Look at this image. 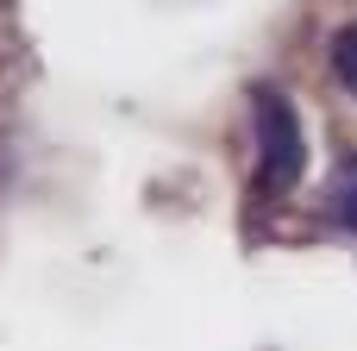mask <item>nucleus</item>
I'll return each instance as SVG.
<instances>
[{
  "label": "nucleus",
  "instance_id": "2",
  "mask_svg": "<svg viewBox=\"0 0 357 351\" xmlns=\"http://www.w3.org/2000/svg\"><path fill=\"white\" fill-rule=\"evenodd\" d=\"M326 214H333L339 226H351V232H357V157H345V170L333 176V201H326Z\"/></svg>",
  "mask_w": 357,
  "mask_h": 351
},
{
  "label": "nucleus",
  "instance_id": "1",
  "mask_svg": "<svg viewBox=\"0 0 357 351\" xmlns=\"http://www.w3.org/2000/svg\"><path fill=\"white\" fill-rule=\"evenodd\" d=\"M251 119H257V182L270 195H289L307 170V138H301V119H295L289 94L251 88Z\"/></svg>",
  "mask_w": 357,
  "mask_h": 351
},
{
  "label": "nucleus",
  "instance_id": "3",
  "mask_svg": "<svg viewBox=\"0 0 357 351\" xmlns=\"http://www.w3.org/2000/svg\"><path fill=\"white\" fill-rule=\"evenodd\" d=\"M333 75H339V82L357 94V19L333 31Z\"/></svg>",
  "mask_w": 357,
  "mask_h": 351
}]
</instances>
